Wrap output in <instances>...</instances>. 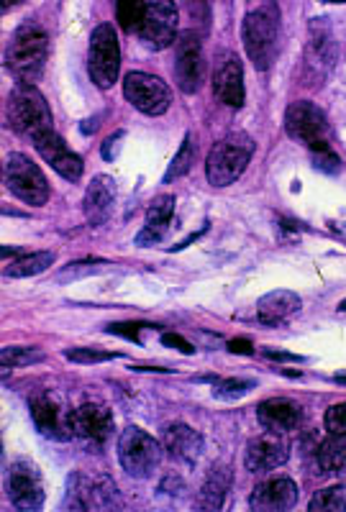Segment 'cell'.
<instances>
[{"label":"cell","mask_w":346,"mask_h":512,"mask_svg":"<svg viewBox=\"0 0 346 512\" xmlns=\"http://www.w3.org/2000/svg\"><path fill=\"white\" fill-rule=\"evenodd\" d=\"M264 356H267V359H275V361H303V356L288 354V351H272V349H267V351H264Z\"/></svg>","instance_id":"obj_40"},{"label":"cell","mask_w":346,"mask_h":512,"mask_svg":"<svg viewBox=\"0 0 346 512\" xmlns=\"http://www.w3.org/2000/svg\"><path fill=\"white\" fill-rule=\"evenodd\" d=\"M18 3H24V0H3V11H11V8L18 6Z\"/></svg>","instance_id":"obj_41"},{"label":"cell","mask_w":346,"mask_h":512,"mask_svg":"<svg viewBox=\"0 0 346 512\" xmlns=\"http://www.w3.org/2000/svg\"><path fill=\"white\" fill-rule=\"evenodd\" d=\"M231 489V469L226 464H216L208 472L206 482L200 487L198 507L203 510H221L223 502H226V495Z\"/></svg>","instance_id":"obj_25"},{"label":"cell","mask_w":346,"mask_h":512,"mask_svg":"<svg viewBox=\"0 0 346 512\" xmlns=\"http://www.w3.org/2000/svg\"><path fill=\"white\" fill-rule=\"evenodd\" d=\"M193 157H195V144H193V136H185V141H182L180 152H177V157L172 159L170 169H167L165 175V182H172V180H180L182 175H188L190 164H193Z\"/></svg>","instance_id":"obj_31"},{"label":"cell","mask_w":346,"mask_h":512,"mask_svg":"<svg viewBox=\"0 0 346 512\" xmlns=\"http://www.w3.org/2000/svg\"><path fill=\"white\" fill-rule=\"evenodd\" d=\"M118 461L134 479H147L162 464V443L136 425H129L118 441Z\"/></svg>","instance_id":"obj_5"},{"label":"cell","mask_w":346,"mask_h":512,"mask_svg":"<svg viewBox=\"0 0 346 512\" xmlns=\"http://www.w3.org/2000/svg\"><path fill=\"white\" fill-rule=\"evenodd\" d=\"M54 264L52 251H31V254H18L13 262H6L3 274L6 277H31V274L44 272Z\"/></svg>","instance_id":"obj_27"},{"label":"cell","mask_w":346,"mask_h":512,"mask_svg":"<svg viewBox=\"0 0 346 512\" xmlns=\"http://www.w3.org/2000/svg\"><path fill=\"white\" fill-rule=\"evenodd\" d=\"M336 231H341V233H344V239H346V223H344V228H341V226H336Z\"/></svg>","instance_id":"obj_44"},{"label":"cell","mask_w":346,"mask_h":512,"mask_svg":"<svg viewBox=\"0 0 346 512\" xmlns=\"http://www.w3.org/2000/svg\"><path fill=\"white\" fill-rule=\"evenodd\" d=\"M300 310V297L290 290H275L264 295L257 305V318L264 326H280Z\"/></svg>","instance_id":"obj_23"},{"label":"cell","mask_w":346,"mask_h":512,"mask_svg":"<svg viewBox=\"0 0 346 512\" xmlns=\"http://www.w3.org/2000/svg\"><path fill=\"white\" fill-rule=\"evenodd\" d=\"M124 95L136 111L147 116H162L172 103V90L167 88V82L147 72H129L124 77Z\"/></svg>","instance_id":"obj_10"},{"label":"cell","mask_w":346,"mask_h":512,"mask_svg":"<svg viewBox=\"0 0 346 512\" xmlns=\"http://www.w3.org/2000/svg\"><path fill=\"white\" fill-rule=\"evenodd\" d=\"M172 213H175V198H172V195H162V198L154 200L147 208V223H144L141 233L136 236V244L152 246L157 244V241H162V236H165L167 228H170Z\"/></svg>","instance_id":"obj_24"},{"label":"cell","mask_w":346,"mask_h":512,"mask_svg":"<svg viewBox=\"0 0 346 512\" xmlns=\"http://www.w3.org/2000/svg\"><path fill=\"white\" fill-rule=\"evenodd\" d=\"M6 118L8 126L16 134L26 136V139L36 141L39 136L54 131L52 128V111H49L47 100L34 85L29 82H18L16 88L11 90L6 103Z\"/></svg>","instance_id":"obj_2"},{"label":"cell","mask_w":346,"mask_h":512,"mask_svg":"<svg viewBox=\"0 0 346 512\" xmlns=\"http://www.w3.org/2000/svg\"><path fill=\"white\" fill-rule=\"evenodd\" d=\"M34 146L39 149V154H42L44 162L52 164L54 172H59V175L70 182H80V177H83V159L77 157L70 146L59 139L54 131L39 136V139L34 141Z\"/></svg>","instance_id":"obj_18"},{"label":"cell","mask_w":346,"mask_h":512,"mask_svg":"<svg viewBox=\"0 0 346 512\" xmlns=\"http://www.w3.org/2000/svg\"><path fill=\"white\" fill-rule=\"evenodd\" d=\"M88 72L98 88H113L121 72V49H118V36L111 24H100L93 29L88 49Z\"/></svg>","instance_id":"obj_7"},{"label":"cell","mask_w":346,"mask_h":512,"mask_svg":"<svg viewBox=\"0 0 346 512\" xmlns=\"http://www.w3.org/2000/svg\"><path fill=\"white\" fill-rule=\"evenodd\" d=\"M285 461H288V441L282 433H262V436L252 438L247 451H244V466L252 474L272 472Z\"/></svg>","instance_id":"obj_15"},{"label":"cell","mask_w":346,"mask_h":512,"mask_svg":"<svg viewBox=\"0 0 346 512\" xmlns=\"http://www.w3.org/2000/svg\"><path fill=\"white\" fill-rule=\"evenodd\" d=\"M3 180H6L8 192H13L18 200L26 205H44L49 200V182L39 164L26 154H8L3 164Z\"/></svg>","instance_id":"obj_6"},{"label":"cell","mask_w":346,"mask_h":512,"mask_svg":"<svg viewBox=\"0 0 346 512\" xmlns=\"http://www.w3.org/2000/svg\"><path fill=\"white\" fill-rule=\"evenodd\" d=\"M295 502H298V487L293 479L272 477L254 487L249 505L254 512H285L293 510Z\"/></svg>","instance_id":"obj_17"},{"label":"cell","mask_w":346,"mask_h":512,"mask_svg":"<svg viewBox=\"0 0 346 512\" xmlns=\"http://www.w3.org/2000/svg\"><path fill=\"white\" fill-rule=\"evenodd\" d=\"M44 354L34 346H6V349L0 351V364L3 369H16V367H29V364H36V361H42Z\"/></svg>","instance_id":"obj_29"},{"label":"cell","mask_w":346,"mask_h":512,"mask_svg":"<svg viewBox=\"0 0 346 512\" xmlns=\"http://www.w3.org/2000/svg\"><path fill=\"white\" fill-rule=\"evenodd\" d=\"M162 344L165 346H175L177 351H182V354H193V346L188 344V341H185V338H180V336H175V333H165V336H162Z\"/></svg>","instance_id":"obj_36"},{"label":"cell","mask_w":346,"mask_h":512,"mask_svg":"<svg viewBox=\"0 0 346 512\" xmlns=\"http://www.w3.org/2000/svg\"><path fill=\"white\" fill-rule=\"evenodd\" d=\"M188 8L195 18H208V0H188Z\"/></svg>","instance_id":"obj_39"},{"label":"cell","mask_w":346,"mask_h":512,"mask_svg":"<svg viewBox=\"0 0 346 512\" xmlns=\"http://www.w3.org/2000/svg\"><path fill=\"white\" fill-rule=\"evenodd\" d=\"M8 497L21 512H36L44 507L42 474L31 461H16L8 472Z\"/></svg>","instance_id":"obj_12"},{"label":"cell","mask_w":346,"mask_h":512,"mask_svg":"<svg viewBox=\"0 0 346 512\" xmlns=\"http://www.w3.org/2000/svg\"><path fill=\"white\" fill-rule=\"evenodd\" d=\"M177 26H180V16H177L175 0H147V11H144L139 26V39L152 52H162L177 41Z\"/></svg>","instance_id":"obj_9"},{"label":"cell","mask_w":346,"mask_h":512,"mask_svg":"<svg viewBox=\"0 0 346 512\" xmlns=\"http://www.w3.org/2000/svg\"><path fill=\"white\" fill-rule=\"evenodd\" d=\"M311 512H344L346 510V487L336 484V487L321 489L308 505Z\"/></svg>","instance_id":"obj_28"},{"label":"cell","mask_w":346,"mask_h":512,"mask_svg":"<svg viewBox=\"0 0 346 512\" xmlns=\"http://www.w3.org/2000/svg\"><path fill=\"white\" fill-rule=\"evenodd\" d=\"M311 154H313V164H316L318 169H323V172H339V157L331 152V146L318 149V152H311Z\"/></svg>","instance_id":"obj_35"},{"label":"cell","mask_w":346,"mask_h":512,"mask_svg":"<svg viewBox=\"0 0 346 512\" xmlns=\"http://www.w3.org/2000/svg\"><path fill=\"white\" fill-rule=\"evenodd\" d=\"M336 382H339V384H346V374H336Z\"/></svg>","instance_id":"obj_42"},{"label":"cell","mask_w":346,"mask_h":512,"mask_svg":"<svg viewBox=\"0 0 346 512\" xmlns=\"http://www.w3.org/2000/svg\"><path fill=\"white\" fill-rule=\"evenodd\" d=\"M206 75V59H203V47H200L198 31H182L177 36L175 49V77L182 93L193 95L200 88Z\"/></svg>","instance_id":"obj_11"},{"label":"cell","mask_w":346,"mask_h":512,"mask_svg":"<svg viewBox=\"0 0 346 512\" xmlns=\"http://www.w3.org/2000/svg\"><path fill=\"white\" fill-rule=\"evenodd\" d=\"M49 57V36L34 21H26L24 26H18L13 34L11 44L6 49V64L8 70L16 75V80L29 82L34 85L39 77L44 75Z\"/></svg>","instance_id":"obj_1"},{"label":"cell","mask_w":346,"mask_h":512,"mask_svg":"<svg viewBox=\"0 0 346 512\" xmlns=\"http://www.w3.org/2000/svg\"><path fill=\"white\" fill-rule=\"evenodd\" d=\"M67 359L77 361V364H100V361L113 359V354L98 349H70L67 351Z\"/></svg>","instance_id":"obj_34"},{"label":"cell","mask_w":346,"mask_h":512,"mask_svg":"<svg viewBox=\"0 0 346 512\" xmlns=\"http://www.w3.org/2000/svg\"><path fill=\"white\" fill-rule=\"evenodd\" d=\"M229 351H234V354H252V341H247V338H234V341H229Z\"/></svg>","instance_id":"obj_38"},{"label":"cell","mask_w":346,"mask_h":512,"mask_svg":"<svg viewBox=\"0 0 346 512\" xmlns=\"http://www.w3.org/2000/svg\"><path fill=\"white\" fill-rule=\"evenodd\" d=\"M336 59V44L334 34H331V26L316 18L308 31V47H305V67L316 80H323L329 75V70L334 67Z\"/></svg>","instance_id":"obj_16"},{"label":"cell","mask_w":346,"mask_h":512,"mask_svg":"<svg viewBox=\"0 0 346 512\" xmlns=\"http://www.w3.org/2000/svg\"><path fill=\"white\" fill-rule=\"evenodd\" d=\"M113 200H116V182L108 175H98L88 185V192H85V218H88L93 226L106 223L108 216H111Z\"/></svg>","instance_id":"obj_22"},{"label":"cell","mask_w":346,"mask_h":512,"mask_svg":"<svg viewBox=\"0 0 346 512\" xmlns=\"http://www.w3.org/2000/svg\"><path fill=\"white\" fill-rule=\"evenodd\" d=\"M162 443H165L167 454L182 464H195L198 456L203 454V436L185 423L167 425Z\"/></svg>","instance_id":"obj_21"},{"label":"cell","mask_w":346,"mask_h":512,"mask_svg":"<svg viewBox=\"0 0 346 512\" xmlns=\"http://www.w3.org/2000/svg\"><path fill=\"white\" fill-rule=\"evenodd\" d=\"M318 466H321V472L331 474V477H346V436L331 433L318 446Z\"/></svg>","instance_id":"obj_26"},{"label":"cell","mask_w":346,"mask_h":512,"mask_svg":"<svg viewBox=\"0 0 346 512\" xmlns=\"http://www.w3.org/2000/svg\"><path fill=\"white\" fill-rule=\"evenodd\" d=\"M213 93L221 103L231 105V108H241L244 100H247L244 67H241V59L234 52L218 54L216 72H213Z\"/></svg>","instance_id":"obj_13"},{"label":"cell","mask_w":346,"mask_h":512,"mask_svg":"<svg viewBox=\"0 0 346 512\" xmlns=\"http://www.w3.org/2000/svg\"><path fill=\"white\" fill-rule=\"evenodd\" d=\"M257 418L264 431L282 433L285 436V433L295 431L303 423V410H300L298 402L288 400V397H272V400H264L259 405Z\"/></svg>","instance_id":"obj_20"},{"label":"cell","mask_w":346,"mask_h":512,"mask_svg":"<svg viewBox=\"0 0 346 512\" xmlns=\"http://www.w3.org/2000/svg\"><path fill=\"white\" fill-rule=\"evenodd\" d=\"M113 433V415L106 405L88 402L83 408L72 410V436L90 446H103Z\"/></svg>","instance_id":"obj_14"},{"label":"cell","mask_w":346,"mask_h":512,"mask_svg":"<svg viewBox=\"0 0 346 512\" xmlns=\"http://www.w3.org/2000/svg\"><path fill=\"white\" fill-rule=\"evenodd\" d=\"M139 328L141 326H136V323H124V326H111L108 331L116 333V336H129L134 341H139Z\"/></svg>","instance_id":"obj_37"},{"label":"cell","mask_w":346,"mask_h":512,"mask_svg":"<svg viewBox=\"0 0 346 512\" xmlns=\"http://www.w3.org/2000/svg\"><path fill=\"white\" fill-rule=\"evenodd\" d=\"M318 3H346V0H318Z\"/></svg>","instance_id":"obj_43"},{"label":"cell","mask_w":346,"mask_h":512,"mask_svg":"<svg viewBox=\"0 0 346 512\" xmlns=\"http://www.w3.org/2000/svg\"><path fill=\"white\" fill-rule=\"evenodd\" d=\"M252 387H254L252 379H223V382L216 384L213 395H216L218 400H239V397L247 395Z\"/></svg>","instance_id":"obj_32"},{"label":"cell","mask_w":346,"mask_h":512,"mask_svg":"<svg viewBox=\"0 0 346 512\" xmlns=\"http://www.w3.org/2000/svg\"><path fill=\"white\" fill-rule=\"evenodd\" d=\"M244 47H247L249 62L259 72L270 70L277 57V36H280V13L272 3L257 8L244 18Z\"/></svg>","instance_id":"obj_3"},{"label":"cell","mask_w":346,"mask_h":512,"mask_svg":"<svg viewBox=\"0 0 346 512\" xmlns=\"http://www.w3.org/2000/svg\"><path fill=\"white\" fill-rule=\"evenodd\" d=\"M323 423H326V431L334 433V436H346V402L331 405V408L326 410Z\"/></svg>","instance_id":"obj_33"},{"label":"cell","mask_w":346,"mask_h":512,"mask_svg":"<svg viewBox=\"0 0 346 512\" xmlns=\"http://www.w3.org/2000/svg\"><path fill=\"white\" fill-rule=\"evenodd\" d=\"M254 154V141L247 134H231L213 144L206 162V175L213 187H226L239 180Z\"/></svg>","instance_id":"obj_4"},{"label":"cell","mask_w":346,"mask_h":512,"mask_svg":"<svg viewBox=\"0 0 346 512\" xmlns=\"http://www.w3.org/2000/svg\"><path fill=\"white\" fill-rule=\"evenodd\" d=\"M285 131L290 139L300 141L308 146L311 152L326 149L329 146V123H326V113L318 105L308 103V100H298L285 111Z\"/></svg>","instance_id":"obj_8"},{"label":"cell","mask_w":346,"mask_h":512,"mask_svg":"<svg viewBox=\"0 0 346 512\" xmlns=\"http://www.w3.org/2000/svg\"><path fill=\"white\" fill-rule=\"evenodd\" d=\"M31 418H34L39 433L52 441H67L72 438V413L65 415L52 397L42 395L31 400Z\"/></svg>","instance_id":"obj_19"},{"label":"cell","mask_w":346,"mask_h":512,"mask_svg":"<svg viewBox=\"0 0 346 512\" xmlns=\"http://www.w3.org/2000/svg\"><path fill=\"white\" fill-rule=\"evenodd\" d=\"M147 0H116V18L124 31H139Z\"/></svg>","instance_id":"obj_30"}]
</instances>
